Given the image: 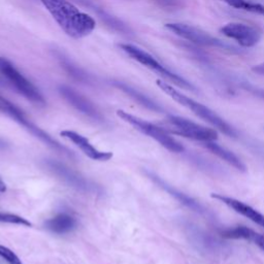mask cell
I'll return each mask as SVG.
<instances>
[{
  "label": "cell",
  "instance_id": "7",
  "mask_svg": "<svg viewBox=\"0 0 264 264\" xmlns=\"http://www.w3.org/2000/svg\"><path fill=\"white\" fill-rule=\"evenodd\" d=\"M168 132L182 136L187 139L199 141L201 143L215 142L218 139V132L215 129L199 125L188 119L179 116H168Z\"/></svg>",
  "mask_w": 264,
  "mask_h": 264
},
{
  "label": "cell",
  "instance_id": "6",
  "mask_svg": "<svg viewBox=\"0 0 264 264\" xmlns=\"http://www.w3.org/2000/svg\"><path fill=\"white\" fill-rule=\"evenodd\" d=\"M123 52H125L128 56H130L132 59L138 61L139 63L143 64L144 66L148 67L149 69L157 72L158 74L162 76L163 78L169 80L174 84L178 85L179 87L190 90V91H195V87L189 83L187 80L184 78L180 77L179 74L171 71L167 69L164 65H162L156 58H154L151 54L146 52L145 50L130 44H121L119 46Z\"/></svg>",
  "mask_w": 264,
  "mask_h": 264
},
{
  "label": "cell",
  "instance_id": "22",
  "mask_svg": "<svg viewBox=\"0 0 264 264\" xmlns=\"http://www.w3.org/2000/svg\"><path fill=\"white\" fill-rule=\"evenodd\" d=\"M0 223H8V224H15V225H21V226H26L30 227L32 224L25 218L15 215V214H10V213H3L0 212Z\"/></svg>",
  "mask_w": 264,
  "mask_h": 264
},
{
  "label": "cell",
  "instance_id": "18",
  "mask_svg": "<svg viewBox=\"0 0 264 264\" xmlns=\"http://www.w3.org/2000/svg\"><path fill=\"white\" fill-rule=\"evenodd\" d=\"M204 147L212 152L213 154H215L216 156H218L220 159L224 160L225 162H227L228 164H230L231 166H233L234 168H236L237 171L240 172H244L246 171V165L241 162V160L231 151L227 150L226 148L218 145L215 142H206L203 143Z\"/></svg>",
  "mask_w": 264,
  "mask_h": 264
},
{
  "label": "cell",
  "instance_id": "17",
  "mask_svg": "<svg viewBox=\"0 0 264 264\" xmlns=\"http://www.w3.org/2000/svg\"><path fill=\"white\" fill-rule=\"evenodd\" d=\"M77 226V220L71 215L62 213L49 219L45 223V227L53 233L64 234L72 231Z\"/></svg>",
  "mask_w": 264,
  "mask_h": 264
},
{
  "label": "cell",
  "instance_id": "24",
  "mask_svg": "<svg viewBox=\"0 0 264 264\" xmlns=\"http://www.w3.org/2000/svg\"><path fill=\"white\" fill-rule=\"evenodd\" d=\"M153 2L166 10H179L184 7V0H153Z\"/></svg>",
  "mask_w": 264,
  "mask_h": 264
},
{
  "label": "cell",
  "instance_id": "15",
  "mask_svg": "<svg viewBox=\"0 0 264 264\" xmlns=\"http://www.w3.org/2000/svg\"><path fill=\"white\" fill-rule=\"evenodd\" d=\"M148 176L156 183L158 184L161 188H163L167 193H169L173 197H175L177 200H179L182 204H184L185 206H187L188 209L198 213V214H205V209L199 203L197 202L195 199H193L192 197L188 196L187 194L177 190L176 188H174L173 186L168 185L166 182H164L162 179H160L159 177L151 174V173H148Z\"/></svg>",
  "mask_w": 264,
  "mask_h": 264
},
{
  "label": "cell",
  "instance_id": "14",
  "mask_svg": "<svg viewBox=\"0 0 264 264\" xmlns=\"http://www.w3.org/2000/svg\"><path fill=\"white\" fill-rule=\"evenodd\" d=\"M77 2L89 8L91 11H93L98 16V18L111 30L119 33H124V34H127L130 32V29L121 20H119L115 16L107 13L100 6H98L94 0H77Z\"/></svg>",
  "mask_w": 264,
  "mask_h": 264
},
{
  "label": "cell",
  "instance_id": "20",
  "mask_svg": "<svg viewBox=\"0 0 264 264\" xmlns=\"http://www.w3.org/2000/svg\"><path fill=\"white\" fill-rule=\"evenodd\" d=\"M221 2L227 4L228 6L234 8V9L242 10L246 12L264 16V6L263 5L248 2V0H221Z\"/></svg>",
  "mask_w": 264,
  "mask_h": 264
},
{
  "label": "cell",
  "instance_id": "19",
  "mask_svg": "<svg viewBox=\"0 0 264 264\" xmlns=\"http://www.w3.org/2000/svg\"><path fill=\"white\" fill-rule=\"evenodd\" d=\"M57 57L59 59L60 64L63 67V69L70 77H72L74 80H77L78 82H81V83H85V84H89L90 83V81H91L90 76L87 72H85L82 68L77 66L71 60H69L67 57H65L62 54H59Z\"/></svg>",
  "mask_w": 264,
  "mask_h": 264
},
{
  "label": "cell",
  "instance_id": "25",
  "mask_svg": "<svg viewBox=\"0 0 264 264\" xmlns=\"http://www.w3.org/2000/svg\"><path fill=\"white\" fill-rule=\"evenodd\" d=\"M249 240L253 241L259 249H261L264 252V235L263 234H260V233L252 230Z\"/></svg>",
  "mask_w": 264,
  "mask_h": 264
},
{
  "label": "cell",
  "instance_id": "10",
  "mask_svg": "<svg viewBox=\"0 0 264 264\" xmlns=\"http://www.w3.org/2000/svg\"><path fill=\"white\" fill-rule=\"evenodd\" d=\"M58 91L60 95L81 114L96 122L104 121V118L98 110V108L93 104L92 101H90L83 94L79 93L78 91L66 85H60L58 87Z\"/></svg>",
  "mask_w": 264,
  "mask_h": 264
},
{
  "label": "cell",
  "instance_id": "12",
  "mask_svg": "<svg viewBox=\"0 0 264 264\" xmlns=\"http://www.w3.org/2000/svg\"><path fill=\"white\" fill-rule=\"evenodd\" d=\"M61 137L70 141L73 145H76L87 157L94 161H108L112 158L111 152H102L96 149L87 138L78 134L72 130H63L61 131Z\"/></svg>",
  "mask_w": 264,
  "mask_h": 264
},
{
  "label": "cell",
  "instance_id": "29",
  "mask_svg": "<svg viewBox=\"0 0 264 264\" xmlns=\"http://www.w3.org/2000/svg\"><path fill=\"white\" fill-rule=\"evenodd\" d=\"M7 191V185L3 181V179L0 178V193H5Z\"/></svg>",
  "mask_w": 264,
  "mask_h": 264
},
{
  "label": "cell",
  "instance_id": "30",
  "mask_svg": "<svg viewBox=\"0 0 264 264\" xmlns=\"http://www.w3.org/2000/svg\"><path fill=\"white\" fill-rule=\"evenodd\" d=\"M0 110H2V105H0Z\"/></svg>",
  "mask_w": 264,
  "mask_h": 264
},
{
  "label": "cell",
  "instance_id": "3",
  "mask_svg": "<svg viewBox=\"0 0 264 264\" xmlns=\"http://www.w3.org/2000/svg\"><path fill=\"white\" fill-rule=\"evenodd\" d=\"M0 105H2V111L7 112L11 118H13L17 123H19L24 128H26L32 136H34L41 142L46 144L51 149L67 157L73 158V154L69 149H67L66 147L62 146L59 142L54 140L50 135L47 134L46 131H44L41 127L34 124L20 107H18L16 104H14L13 102H11L9 99H7L2 95H0Z\"/></svg>",
  "mask_w": 264,
  "mask_h": 264
},
{
  "label": "cell",
  "instance_id": "23",
  "mask_svg": "<svg viewBox=\"0 0 264 264\" xmlns=\"http://www.w3.org/2000/svg\"><path fill=\"white\" fill-rule=\"evenodd\" d=\"M0 257L6 260L9 264H23L21 259L8 247L0 244Z\"/></svg>",
  "mask_w": 264,
  "mask_h": 264
},
{
  "label": "cell",
  "instance_id": "26",
  "mask_svg": "<svg viewBox=\"0 0 264 264\" xmlns=\"http://www.w3.org/2000/svg\"><path fill=\"white\" fill-rule=\"evenodd\" d=\"M252 70L257 73V74H260V76H264V62L258 64V65H255Z\"/></svg>",
  "mask_w": 264,
  "mask_h": 264
},
{
  "label": "cell",
  "instance_id": "1",
  "mask_svg": "<svg viewBox=\"0 0 264 264\" xmlns=\"http://www.w3.org/2000/svg\"><path fill=\"white\" fill-rule=\"evenodd\" d=\"M60 28L72 39H83L95 29V20L68 0H40Z\"/></svg>",
  "mask_w": 264,
  "mask_h": 264
},
{
  "label": "cell",
  "instance_id": "9",
  "mask_svg": "<svg viewBox=\"0 0 264 264\" xmlns=\"http://www.w3.org/2000/svg\"><path fill=\"white\" fill-rule=\"evenodd\" d=\"M165 28L175 33L176 35L191 42L193 44L203 46V47H212V48H218L223 50H231L232 47L226 45L222 41L212 36L208 32L196 28L191 25L183 24V23H167L165 24ZM232 51V50H231Z\"/></svg>",
  "mask_w": 264,
  "mask_h": 264
},
{
  "label": "cell",
  "instance_id": "28",
  "mask_svg": "<svg viewBox=\"0 0 264 264\" xmlns=\"http://www.w3.org/2000/svg\"><path fill=\"white\" fill-rule=\"evenodd\" d=\"M249 90L252 91V92H254L256 95L261 96V97L264 98V90H259V89H254V88H249Z\"/></svg>",
  "mask_w": 264,
  "mask_h": 264
},
{
  "label": "cell",
  "instance_id": "21",
  "mask_svg": "<svg viewBox=\"0 0 264 264\" xmlns=\"http://www.w3.org/2000/svg\"><path fill=\"white\" fill-rule=\"evenodd\" d=\"M252 233V229L246 226H236L234 228H228L221 232L222 236L225 238L231 239H250Z\"/></svg>",
  "mask_w": 264,
  "mask_h": 264
},
{
  "label": "cell",
  "instance_id": "5",
  "mask_svg": "<svg viewBox=\"0 0 264 264\" xmlns=\"http://www.w3.org/2000/svg\"><path fill=\"white\" fill-rule=\"evenodd\" d=\"M0 77L26 99L39 105L46 104V100L39 88L24 77L19 69L5 57H0Z\"/></svg>",
  "mask_w": 264,
  "mask_h": 264
},
{
  "label": "cell",
  "instance_id": "2",
  "mask_svg": "<svg viewBox=\"0 0 264 264\" xmlns=\"http://www.w3.org/2000/svg\"><path fill=\"white\" fill-rule=\"evenodd\" d=\"M156 84L164 93H166L175 101H177L181 105L190 109L193 114H195L200 119L210 123L212 126H214L217 129H219L220 131H222L223 134H225L226 136H228L230 138L236 137L235 129L232 126H230L224 119H222L218 114H216L214 110L209 108L208 106L182 94L177 89H175L173 86H171L169 84H167L161 80H157Z\"/></svg>",
  "mask_w": 264,
  "mask_h": 264
},
{
  "label": "cell",
  "instance_id": "11",
  "mask_svg": "<svg viewBox=\"0 0 264 264\" xmlns=\"http://www.w3.org/2000/svg\"><path fill=\"white\" fill-rule=\"evenodd\" d=\"M221 32L243 48L256 46L261 39V34L256 28L242 23H228L221 28Z\"/></svg>",
  "mask_w": 264,
  "mask_h": 264
},
{
  "label": "cell",
  "instance_id": "8",
  "mask_svg": "<svg viewBox=\"0 0 264 264\" xmlns=\"http://www.w3.org/2000/svg\"><path fill=\"white\" fill-rule=\"evenodd\" d=\"M45 165L54 176L78 191L84 193H96L99 191L98 187L87 180L84 176L58 160L47 159L45 160Z\"/></svg>",
  "mask_w": 264,
  "mask_h": 264
},
{
  "label": "cell",
  "instance_id": "16",
  "mask_svg": "<svg viewBox=\"0 0 264 264\" xmlns=\"http://www.w3.org/2000/svg\"><path fill=\"white\" fill-rule=\"evenodd\" d=\"M112 85L118 88L119 90H121L122 92H124L125 94H127L128 96H130L132 99L136 100L137 102H139L141 105H143L144 107L151 109L153 111H162V107L155 102L153 99H151L150 97H148L147 95H145L144 93H142L141 91L137 90L136 88L131 87L125 83L122 82H112Z\"/></svg>",
  "mask_w": 264,
  "mask_h": 264
},
{
  "label": "cell",
  "instance_id": "13",
  "mask_svg": "<svg viewBox=\"0 0 264 264\" xmlns=\"http://www.w3.org/2000/svg\"><path fill=\"white\" fill-rule=\"evenodd\" d=\"M211 197L221 201L222 203H224L225 205H227L228 208L233 210L235 213L246 217L247 219L254 222L255 224H257L261 227H264V215L261 214L260 212H258L257 210H255L254 208H252L251 205H249L240 200H237L235 198L225 196V195L219 194V193H212Z\"/></svg>",
  "mask_w": 264,
  "mask_h": 264
},
{
  "label": "cell",
  "instance_id": "4",
  "mask_svg": "<svg viewBox=\"0 0 264 264\" xmlns=\"http://www.w3.org/2000/svg\"><path fill=\"white\" fill-rule=\"evenodd\" d=\"M117 115L124 122L134 126L136 129L141 131L142 134L152 138L168 151L174 153H182L184 151L183 145H181L176 139H174L165 128L159 127L153 123H150L122 109L117 110Z\"/></svg>",
  "mask_w": 264,
  "mask_h": 264
},
{
  "label": "cell",
  "instance_id": "27",
  "mask_svg": "<svg viewBox=\"0 0 264 264\" xmlns=\"http://www.w3.org/2000/svg\"><path fill=\"white\" fill-rule=\"evenodd\" d=\"M9 148V144L5 141V140H3V139H0V151H4V150H7Z\"/></svg>",
  "mask_w": 264,
  "mask_h": 264
}]
</instances>
